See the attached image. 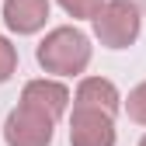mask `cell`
<instances>
[{
  "mask_svg": "<svg viewBox=\"0 0 146 146\" xmlns=\"http://www.w3.org/2000/svg\"><path fill=\"white\" fill-rule=\"evenodd\" d=\"M143 31V17L132 0H108L94 17V35L104 49H129Z\"/></svg>",
  "mask_w": 146,
  "mask_h": 146,
  "instance_id": "cell-2",
  "label": "cell"
},
{
  "mask_svg": "<svg viewBox=\"0 0 146 146\" xmlns=\"http://www.w3.org/2000/svg\"><path fill=\"white\" fill-rule=\"evenodd\" d=\"M49 21V0H4V25L14 35H35Z\"/></svg>",
  "mask_w": 146,
  "mask_h": 146,
  "instance_id": "cell-7",
  "label": "cell"
},
{
  "mask_svg": "<svg viewBox=\"0 0 146 146\" xmlns=\"http://www.w3.org/2000/svg\"><path fill=\"white\" fill-rule=\"evenodd\" d=\"M70 146H115V118L90 108H73Z\"/></svg>",
  "mask_w": 146,
  "mask_h": 146,
  "instance_id": "cell-4",
  "label": "cell"
},
{
  "mask_svg": "<svg viewBox=\"0 0 146 146\" xmlns=\"http://www.w3.org/2000/svg\"><path fill=\"white\" fill-rule=\"evenodd\" d=\"M104 4H108V0H59V7L70 17H80V21H94Z\"/></svg>",
  "mask_w": 146,
  "mask_h": 146,
  "instance_id": "cell-8",
  "label": "cell"
},
{
  "mask_svg": "<svg viewBox=\"0 0 146 146\" xmlns=\"http://www.w3.org/2000/svg\"><path fill=\"white\" fill-rule=\"evenodd\" d=\"M73 108H90V111H104L115 118L122 108V94L104 77H84L77 84V94H73Z\"/></svg>",
  "mask_w": 146,
  "mask_h": 146,
  "instance_id": "cell-6",
  "label": "cell"
},
{
  "mask_svg": "<svg viewBox=\"0 0 146 146\" xmlns=\"http://www.w3.org/2000/svg\"><path fill=\"white\" fill-rule=\"evenodd\" d=\"M125 111H129V118H132L136 125H146V80L129 90V98H125Z\"/></svg>",
  "mask_w": 146,
  "mask_h": 146,
  "instance_id": "cell-9",
  "label": "cell"
},
{
  "mask_svg": "<svg viewBox=\"0 0 146 146\" xmlns=\"http://www.w3.org/2000/svg\"><path fill=\"white\" fill-rule=\"evenodd\" d=\"M70 101H73L70 87H66V84H59V80H49V77H42V80H28V84H25V90H21V104L38 108V111H42V115H49L52 122H59V118L66 115Z\"/></svg>",
  "mask_w": 146,
  "mask_h": 146,
  "instance_id": "cell-5",
  "label": "cell"
},
{
  "mask_svg": "<svg viewBox=\"0 0 146 146\" xmlns=\"http://www.w3.org/2000/svg\"><path fill=\"white\" fill-rule=\"evenodd\" d=\"M52 129H56V122L49 115H42L38 108H28V104L17 101V108L4 122V143L7 146H49Z\"/></svg>",
  "mask_w": 146,
  "mask_h": 146,
  "instance_id": "cell-3",
  "label": "cell"
},
{
  "mask_svg": "<svg viewBox=\"0 0 146 146\" xmlns=\"http://www.w3.org/2000/svg\"><path fill=\"white\" fill-rule=\"evenodd\" d=\"M17 70V49L11 45V38L0 35V84H7Z\"/></svg>",
  "mask_w": 146,
  "mask_h": 146,
  "instance_id": "cell-10",
  "label": "cell"
},
{
  "mask_svg": "<svg viewBox=\"0 0 146 146\" xmlns=\"http://www.w3.org/2000/svg\"><path fill=\"white\" fill-rule=\"evenodd\" d=\"M35 59L45 73H56V77H80L90 66V38L73 28V25H59L52 28L45 38L35 49Z\"/></svg>",
  "mask_w": 146,
  "mask_h": 146,
  "instance_id": "cell-1",
  "label": "cell"
},
{
  "mask_svg": "<svg viewBox=\"0 0 146 146\" xmlns=\"http://www.w3.org/2000/svg\"><path fill=\"white\" fill-rule=\"evenodd\" d=\"M139 146H146V136H143V139H139Z\"/></svg>",
  "mask_w": 146,
  "mask_h": 146,
  "instance_id": "cell-11",
  "label": "cell"
}]
</instances>
